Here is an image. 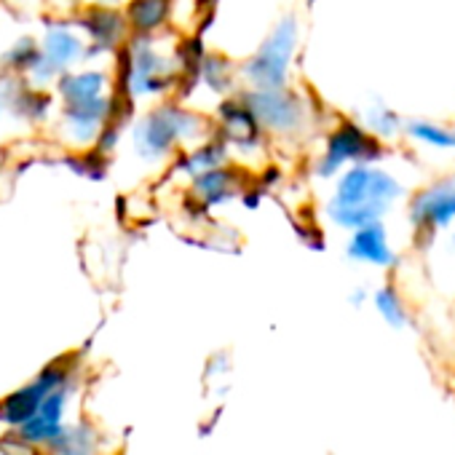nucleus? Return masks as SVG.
<instances>
[{
	"mask_svg": "<svg viewBox=\"0 0 455 455\" xmlns=\"http://www.w3.org/2000/svg\"><path fill=\"white\" fill-rule=\"evenodd\" d=\"M407 225L420 247H431L439 234L455 228V172L439 174L407 196Z\"/></svg>",
	"mask_w": 455,
	"mask_h": 455,
	"instance_id": "obj_7",
	"label": "nucleus"
},
{
	"mask_svg": "<svg viewBox=\"0 0 455 455\" xmlns=\"http://www.w3.org/2000/svg\"><path fill=\"white\" fill-rule=\"evenodd\" d=\"M214 121L204 118L193 108L182 105H158L148 110L134 126V150L148 161H164L180 156L196 142L209 140Z\"/></svg>",
	"mask_w": 455,
	"mask_h": 455,
	"instance_id": "obj_2",
	"label": "nucleus"
},
{
	"mask_svg": "<svg viewBox=\"0 0 455 455\" xmlns=\"http://www.w3.org/2000/svg\"><path fill=\"white\" fill-rule=\"evenodd\" d=\"M402 201L407 185L380 161H362L332 180V190L322 206L324 220L338 231H356L370 222H383Z\"/></svg>",
	"mask_w": 455,
	"mask_h": 455,
	"instance_id": "obj_1",
	"label": "nucleus"
},
{
	"mask_svg": "<svg viewBox=\"0 0 455 455\" xmlns=\"http://www.w3.org/2000/svg\"><path fill=\"white\" fill-rule=\"evenodd\" d=\"M62 97H65L68 105L108 97V78H105V73H97V70L73 73V76H68L62 81Z\"/></svg>",
	"mask_w": 455,
	"mask_h": 455,
	"instance_id": "obj_17",
	"label": "nucleus"
},
{
	"mask_svg": "<svg viewBox=\"0 0 455 455\" xmlns=\"http://www.w3.org/2000/svg\"><path fill=\"white\" fill-rule=\"evenodd\" d=\"M81 54H84V44L73 33H68V30H52L49 33V38H46V60L57 70L73 65Z\"/></svg>",
	"mask_w": 455,
	"mask_h": 455,
	"instance_id": "obj_18",
	"label": "nucleus"
},
{
	"mask_svg": "<svg viewBox=\"0 0 455 455\" xmlns=\"http://www.w3.org/2000/svg\"><path fill=\"white\" fill-rule=\"evenodd\" d=\"M65 383H68V372H65L62 367L52 364V367H49L46 372H41L30 386L20 388L17 394H12L4 404H0V418H4L6 423H12V426L28 423V420L41 410L44 399H46L54 388H60V386H65Z\"/></svg>",
	"mask_w": 455,
	"mask_h": 455,
	"instance_id": "obj_9",
	"label": "nucleus"
},
{
	"mask_svg": "<svg viewBox=\"0 0 455 455\" xmlns=\"http://www.w3.org/2000/svg\"><path fill=\"white\" fill-rule=\"evenodd\" d=\"M402 140L412 142L415 148L431 150V153L452 156L455 153V124H444V121H434V118H407Z\"/></svg>",
	"mask_w": 455,
	"mask_h": 455,
	"instance_id": "obj_12",
	"label": "nucleus"
},
{
	"mask_svg": "<svg viewBox=\"0 0 455 455\" xmlns=\"http://www.w3.org/2000/svg\"><path fill=\"white\" fill-rule=\"evenodd\" d=\"M300 54V20L282 14L263 36L258 49L239 65L242 86L247 89H282L292 84V70Z\"/></svg>",
	"mask_w": 455,
	"mask_h": 455,
	"instance_id": "obj_3",
	"label": "nucleus"
},
{
	"mask_svg": "<svg viewBox=\"0 0 455 455\" xmlns=\"http://www.w3.org/2000/svg\"><path fill=\"white\" fill-rule=\"evenodd\" d=\"M169 14H172L169 0H132L126 20L132 30H137V36H153L164 30Z\"/></svg>",
	"mask_w": 455,
	"mask_h": 455,
	"instance_id": "obj_16",
	"label": "nucleus"
},
{
	"mask_svg": "<svg viewBox=\"0 0 455 455\" xmlns=\"http://www.w3.org/2000/svg\"><path fill=\"white\" fill-rule=\"evenodd\" d=\"M190 198L204 206V209H217L236 201L239 196H244V185H242V172H236L234 164H225L217 169H209L198 177H193L188 182Z\"/></svg>",
	"mask_w": 455,
	"mask_h": 455,
	"instance_id": "obj_10",
	"label": "nucleus"
},
{
	"mask_svg": "<svg viewBox=\"0 0 455 455\" xmlns=\"http://www.w3.org/2000/svg\"><path fill=\"white\" fill-rule=\"evenodd\" d=\"M356 121H359L378 142L391 145V142L402 140V132H404V121H407V118H402L394 108H388V105H383V102H375V105H367V108L356 116Z\"/></svg>",
	"mask_w": 455,
	"mask_h": 455,
	"instance_id": "obj_13",
	"label": "nucleus"
},
{
	"mask_svg": "<svg viewBox=\"0 0 455 455\" xmlns=\"http://www.w3.org/2000/svg\"><path fill=\"white\" fill-rule=\"evenodd\" d=\"M185 73H188L185 49L164 52L158 46L156 33L153 36H137L126 49L124 89L134 100L169 94Z\"/></svg>",
	"mask_w": 455,
	"mask_h": 455,
	"instance_id": "obj_4",
	"label": "nucleus"
},
{
	"mask_svg": "<svg viewBox=\"0 0 455 455\" xmlns=\"http://www.w3.org/2000/svg\"><path fill=\"white\" fill-rule=\"evenodd\" d=\"M346 258L356 266H367L375 271H396L402 266V255L391 242V231L383 222L362 225L346 239Z\"/></svg>",
	"mask_w": 455,
	"mask_h": 455,
	"instance_id": "obj_8",
	"label": "nucleus"
},
{
	"mask_svg": "<svg viewBox=\"0 0 455 455\" xmlns=\"http://www.w3.org/2000/svg\"><path fill=\"white\" fill-rule=\"evenodd\" d=\"M239 97L252 110L266 137L274 140H300L314 124V108L308 97L290 86L282 89H247L242 86Z\"/></svg>",
	"mask_w": 455,
	"mask_h": 455,
	"instance_id": "obj_5",
	"label": "nucleus"
},
{
	"mask_svg": "<svg viewBox=\"0 0 455 455\" xmlns=\"http://www.w3.org/2000/svg\"><path fill=\"white\" fill-rule=\"evenodd\" d=\"M84 28L92 33L94 46H100V49H116L126 38V30L132 25L121 14L108 12V9H100V12H92V17L84 20Z\"/></svg>",
	"mask_w": 455,
	"mask_h": 455,
	"instance_id": "obj_15",
	"label": "nucleus"
},
{
	"mask_svg": "<svg viewBox=\"0 0 455 455\" xmlns=\"http://www.w3.org/2000/svg\"><path fill=\"white\" fill-rule=\"evenodd\" d=\"M225 164H234V156L217 134H212L209 140L196 142L188 150H182L174 161V172H177V177H185L190 182L193 177H198L209 169L225 166Z\"/></svg>",
	"mask_w": 455,
	"mask_h": 455,
	"instance_id": "obj_11",
	"label": "nucleus"
},
{
	"mask_svg": "<svg viewBox=\"0 0 455 455\" xmlns=\"http://www.w3.org/2000/svg\"><path fill=\"white\" fill-rule=\"evenodd\" d=\"M9 62H14V68H20V70H33L36 62H38V52H36V46L30 41H22L9 54Z\"/></svg>",
	"mask_w": 455,
	"mask_h": 455,
	"instance_id": "obj_19",
	"label": "nucleus"
},
{
	"mask_svg": "<svg viewBox=\"0 0 455 455\" xmlns=\"http://www.w3.org/2000/svg\"><path fill=\"white\" fill-rule=\"evenodd\" d=\"M370 300H372V292H370L367 287H356V290L348 292V303H351L354 308H364Z\"/></svg>",
	"mask_w": 455,
	"mask_h": 455,
	"instance_id": "obj_21",
	"label": "nucleus"
},
{
	"mask_svg": "<svg viewBox=\"0 0 455 455\" xmlns=\"http://www.w3.org/2000/svg\"><path fill=\"white\" fill-rule=\"evenodd\" d=\"M370 306L375 308V314L391 327V330H407L412 324V314L410 306L402 295V290L394 282L380 284L378 290H372V300Z\"/></svg>",
	"mask_w": 455,
	"mask_h": 455,
	"instance_id": "obj_14",
	"label": "nucleus"
},
{
	"mask_svg": "<svg viewBox=\"0 0 455 455\" xmlns=\"http://www.w3.org/2000/svg\"><path fill=\"white\" fill-rule=\"evenodd\" d=\"M228 372H231V356H228V354L209 356V362H206V383L222 380Z\"/></svg>",
	"mask_w": 455,
	"mask_h": 455,
	"instance_id": "obj_20",
	"label": "nucleus"
},
{
	"mask_svg": "<svg viewBox=\"0 0 455 455\" xmlns=\"http://www.w3.org/2000/svg\"><path fill=\"white\" fill-rule=\"evenodd\" d=\"M383 142H378L356 118L338 121L330 132H324L319 150L311 161V174L316 180L332 182L340 172L362 161H383Z\"/></svg>",
	"mask_w": 455,
	"mask_h": 455,
	"instance_id": "obj_6",
	"label": "nucleus"
},
{
	"mask_svg": "<svg viewBox=\"0 0 455 455\" xmlns=\"http://www.w3.org/2000/svg\"><path fill=\"white\" fill-rule=\"evenodd\" d=\"M452 158H455V153H452Z\"/></svg>",
	"mask_w": 455,
	"mask_h": 455,
	"instance_id": "obj_22",
	"label": "nucleus"
}]
</instances>
